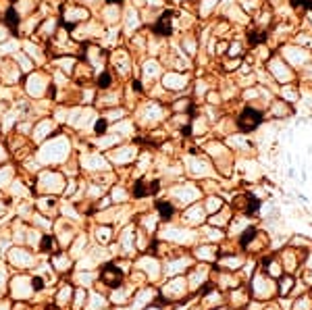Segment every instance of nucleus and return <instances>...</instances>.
Here are the masks:
<instances>
[{
  "mask_svg": "<svg viewBox=\"0 0 312 310\" xmlns=\"http://www.w3.org/2000/svg\"><path fill=\"white\" fill-rule=\"evenodd\" d=\"M61 21L65 27H77L90 19V9L83 5H63L61 7Z\"/></svg>",
  "mask_w": 312,
  "mask_h": 310,
  "instance_id": "1",
  "label": "nucleus"
},
{
  "mask_svg": "<svg viewBox=\"0 0 312 310\" xmlns=\"http://www.w3.org/2000/svg\"><path fill=\"white\" fill-rule=\"evenodd\" d=\"M48 85H50V77H48L46 73H42V71H31V73H27V77H25V92H27V96L33 98V100H38V98L46 96Z\"/></svg>",
  "mask_w": 312,
  "mask_h": 310,
  "instance_id": "2",
  "label": "nucleus"
},
{
  "mask_svg": "<svg viewBox=\"0 0 312 310\" xmlns=\"http://www.w3.org/2000/svg\"><path fill=\"white\" fill-rule=\"evenodd\" d=\"M83 61L88 63L96 71V75H98L100 71H104V67H107L109 55H107V50H104L102 46L90 42V44H85V48H83Z\"/></svg>",
  "mask_w": 312,
  "mask_h": 310,
  "instance_id": "3",
  "label": "nucleus"
},
{
  "mask_svg": "<svg viewBox=\"0 0 312 310\" xmlns=\"http://www.w3.org/2000/svg\"><path fill=\"white\" fill-rule=\"evenodd\" d=\"M109 61L113 63V69L121 77H127L131 73V69H133V59L129 55V50H125V48H117L115 53L109 57Z\"/></svg>",
  "mask_w": 312,
  "mask_h": 310,
  "instance_id": "4",
  "label": "nucleus"
},
{
  "mask_svg": "<svg viewBox=\"0 0 312 310\" xmlns=\"http://www.w3.org/2000/svg\"><path fill=\"white\" fill-rule=\"evenodd\" d=\"M19 79H21V69L17 67L13 57L0 61V81H3L5 85H15Z\"/></svg>",
  "mask_w": 312,
  "mask_h": 310,
  "instance_id": "5",
  "label": "nucleus"
},
{
  "mask_svg": "<svg viewBox=\"0 0 312 310\" xmlns=\"http://www.w3.org/2000/svg\"><path fill=\"white\" fill-rule=\"evenodd\" d=\"M260 121H263V115H260L254 107H250V109H246L244 113L237 117V127L244 131V133H248V131L256 129L260 125Z\"/></svg>",
  "mask_w": 312,
  "mask_h": 310,
  "instance_id": "6",
  "label": "nucleus"
},
{
  "mask_svg": "<svg viewBox=\"0 0 312 310\" xmlns=\"http://www.w3.org/2000/svg\"><path fill=\"white\" fill-rule=\"evenodd\" d=\"M137 117H142V123H156V121H161V119L165 117V109L159 105V102H154V100H150V102H146V105L140 109V113H137Z\"/></svg>",
  "mask_w": 312,
  "mask_h": 310,
  "instance_id": "7",
  "label": "nucleus"
},
{
  "mask_svg": "<svg viewBox=\"0 0 312 310\" xmlns=\"http://www.w3.org/2000/svg\"><path fill=\"white\" fill-rule=\"evenodd\" d=\"M59 27H61V25H59V19H57V17H44V19L40 21V25H38V29L33 31V36H36L38 40L50 42Z\"/></svg>",
  "mask_w": 312,
  "mask_h": 310,
  "instance_id": "8",
  "label": "nucleus"
},
{
  "mask_svg": "<svg viewBox=\"0 0 312 310\" xmlns=\"http://www.w3.org/2000/svg\"><path fill=\"white\" fill-rule=\"evenodd\" d=\"M187 75L179 73V71H167L163 75V88L169 90V92H179L187 85Z\"/></svg>",
  "mask_w": 312,
  "mask_h": 310,
  "instance_id": "9",
  "label": "nucleus"
},
{
  "mask_svg": "<svg viewBox=\"0 0 312 310\" xmlns=\"http://www.w3.org/2000/svg\"><path fill=\"white\" fill-rule=\"evenodd\" d=\"M100 279L109 287H119L121 281H123V273H121L115 265H104L102 271H100Z\"/></svg>",
  "mask_w": 312,
  "mask_h": 310,
  "instance_id": "10",
  "label": "nucleus"
},
{
  "mask_svg": "<svg viewBox=\"0 0 312 310\" xmlns=\"http://www.w3.org/2000/svg\"><path fill=\"white\" fill-rule=\"evenodd\" d=\"M52 63H55V67L59 69L61 73H65V75H73V69H75V65H77V57H73V55L55 57V59H52Z\"/></svg>",
  "mask_w": 312,
  "mask_h": 310,
  "instance_id": "11",
  "label": "nucleus"
},
{
  "mask_svg": "<svg viewBox=\"0 0 312 310\" xmlns=\"http://www.w3.org/2000/svg\"><path fill=\"white\" fill-rule=\"evenodd\" d=\"M119 19H121V9H119V5L117 3H107L102 7V21L107 23V25H117L119 23Z\"/></svg>",
  "mask_w": 312,
  "mask_h": 310,
  "instance_id": "12",
  "label": "nucleus"
},
{
  "mask_svg": "<svg viewBox=\"0 0 312 310\" xmlns=\"http://www.w3.org/2000/svg\"><path fill=\"white\" fill-rule=\"evenodd\" d=\"M15 11L21 15V19H25V17H31L33 11H36L40 7V0H15Z\"/></svg>",
  "mask_w": 312,
  "mask_h": 310,
  "instance_id": "13",
  "label": "nucleus"
},
{
  "mask_svg": "<svg viewBox=\"0 0 312 310\" xmlns=\"http://www.w3.org/2000/svg\"><path fill=\"white\" fill-rule=\"evenodd\" d=\"M23 53L33 61V65H42L44 61H46V55L42 53V48L40 46H36L33 42H29V40H25L23 42Z\"/></svg>",
  "mask_w": 312,
  "mask_h": 310,
  "instance_id": "14",
  "label": "nucleus"
},
{
  "mask_svg": "<svg viewBox=\"0 0 312 310\" xmlns=\"http://www.w3.org/2000/svg\"><path fill=\"white\" fill-rule=\"evenodd\" d=\"M52 131H55V121H52V119H42V121L33 127V137H36V140L40 142V140H46L48 135H52Z\"/></svg>",
  "mask_w": 312,
  "mask_h": 310,
  "instance_id": "15",
  "label": "nucleus"
},
{
  "mask_svg": "<svg viewBox=\"0 0 312 310\" xmlns=\"http://www.w3.org/2000/svg\"><path fill=\"white\" fill-rule=\"evenodd\" d=\"M156 189H159V181H150L148 185H146V181H135L133 183V196L135 198H144V196L154 194Z\"/></svg>",
  "mask_w": 312,
  "mask_h": 310,
  "instance_id": "16",
  "label": "nucleus"
},
{
  "mask_svg": "<svg viewBox=\"0 0 312 310\" xmlns=\"http://www.w3.org/2000/svg\"><path fill=\"white\" fill-rule=\"evenodd\" d=\"M271 71L275 73V77L277 79H279V81H289L291 79V71H289V69H287V65L281 61V59H275L273 63H271Z\"/></svg>",
  "mask_w": 312,
  "mask_h": 310,
  "instance_id": "17",
  "label": "nucleus"
},
{
  "mask_svg": "<svg viewBox=\"0 0 312 310\" xmlns=\"http://www.w3.org/2000/svg\"><path fill=\"white\" fill-rule=\"evenodd\" d=\"M98 107H117L119 105V92L117 90H100L98 94Z\"/></svg>",
  "mask_w": 312,
  "mask_h": 310,
  "instance_id": "18",
  "label": "nucleus"
},
{
  "mask_svg": "<svg viewBox=\"0 0 312 310\" xmlns=\"http://www.w3.org/2000/svg\"><path fill=\"white\" fill-rule=\"evenodd\" d=\"M140 25H142V19H140V13H137V9H129L125 13V33L135 31Z\"/></svg>",
  "mask_w": 312,
  "mask_h": 310,
  "instance_id": "19",
  "label": "nucleus"
},
{
  "mask_svg": "<svg viewBox=\"0 0 312 310\" xmlns=\"http://www.w3.org/2000/svg\"><path fill=\"white\" fill-rule=\"evenodd\" d=\"M13 61L17 63V67L21 69V73H31L33 67H36V65H33V61H31L25 53H15V55H13Z\"/></svg>",
  "mask_w": 312,
  "mask_h": 310,
  "instance_id": "20",
  "label": "nucleus"
},
{
  "mask_svg": "<svg viewBox=\"0 0 312 310\" xmlns=\"http://www.w3.org/2000/svg\"><path fill=\"white\" fill-rule=\"evenodd\" d=\"M159 75H161V63L154 61V59L146 61L144 63V79L148 81V79H154V77H159Z\"/></svg>",
  "mask_w": 312,
  "mask_h": 310,
  "instance_id": "21",
  "label": "nucleus"
},
{
  "mask_svg": "<svg viewBox=\"0 0 312 310\" xmlns=\"http://www.w3.org/2000/svg\"><path fill=\"white\" fill-rule=\"evenodd\" d=\"M19 48H21L19 40L11 38V40H7V42L0 44V57H13L15 53H19Z\"/></svg>",
  "mask_w": 312,
  "mask_h": 310,
  "instance_id": "22",
  "label": "nucleus"
},
{
  "mask_svg": "<svg viewBox=\"0 0 312 310\" xmlns=\"http://www.w3.org/2000/svg\"><path fill=\"white\" fill-rule=\"evenodd\" d=\"M285 55H287V59H289L293 65H302V63L308 61V55L304 53L302 48H285Z\"/></svg>",
  "mask_w": 312,
  "mask_h": 310,
  "instance_id": "23",
  "label": "nucleus"
},
{
  "mask_svg": "<svg viewBox=\"0 0 312 310\" xmlns=\"http://www.w3.org/2000/svg\"><path fill=\"white\" fill-rule=\"evenodd\" d=\"M96 85H98V90H111L113 88V73L111 71H100L96 75Z\"/></svg>",
  "mask_w": 312,
  "mask_h": 310,
  "instance_id": "24",
  "label": "nucleus"
},
{
  "mask_svg": "<svg viewBox=\"0 0 312 310\" xmlns=\"http://www.w3.org/2000/svg\"><path fill=\"white\" fill-rule=\"evenodd\" d=\"M289 115H291V109H289L287 105H283V100H279V102H275V105H273V117L285 119V117H289Z\"/></svg>",
  "mask_w": 312,
  "mask_h": 310,
  "instance_id": "25",
  "label": "nucleus"
},
{
  "mask_svg": "<svg viewBox=\"0 0 312 310\" xmlns=\"http://www.w3.org/2000/svg\"><path fill=\"white\" fill-rule=\"evenodd\" d=\"M125 117V109H117V107H113V109H109L107 113H104V119H107L109 123H113V121H121V119Z\"/></svg>",
  "mask_w": 312,
  "mask_h": 310,
  "instance_id": "26",
  "label": "nucleus"
},
{
  "mask_svg": "<svg viewBox=\"0 0 312 310\" xmlns=\"http://www.w3.org/2000/svg\"><path fill=\"white\" fill-rule=\"evenodd\" d=\"M181 48L185 50V55H189V57H192V55L196 53V50H198V48H196V40H194V38H189V36L181 40Z\"/></svg>",
  "mask_w": 312,
  "mask_h": 310,
  "instance_id": "27",
  "label": "nucleus"
},
{
  "mask_svg": "<svg viewBox=\"0 0 312 310\" xmlns=\"http://www.w3.org/2000/svg\"><path fill=\"white\" fill-rule=\"evenodd\" d=\"M107 129H109V121L104 117H98L96 121H94V133L102 135V133H107Z\"/></svg>",
  "mask_w": 312,
  "mask_h": 310,
  "instance_id": "28",
  "label": "nucleus"
},
{
  "mask_svg": "<svg viewBox=\"0 0 312 310\" xmlns=\"http://www.w3.org/2000/svg\"><path fill=\"white\" fill-rule=\"evenodd\" d=\"M156 206H159V211H161V217H163V219L169 221V219L173 217V206H171L169 202H159Z\"/></svg>",
  "mask_w": 312,
  "mask_h": 310,
  "instance_id": "29",
  "label": "nucleus"
},
{
  "mask_svg": "<svg viewBox=\"0 0 312 310\" xmlns=\"http://www.w3.org/2000/svg\"><path fill=\"white\" fill-rule=\"evenodd\" d=\"M241 53H244V46H241L239 42H233V44H229V57H235V59H239V57H241Z\"/></svg>",
  "mask_w": 312,
  "mask_h": 310,
  "instance_id": "30",
  "label": "nucleus"
},
{
  "mask_svg": "<svg viewBox=\"0 0 312 310\" xmlns=\"http://www.w3.org/2000/svg\"><path fill=\"white\" fill-rule=\"evenodd\" d=\"M11 33H13V31H11V29H9V27H7L3 21H0V44H3V42H7V40H11V38H13Z\"/></svg>",
  "mask_w": 312,
  "mask_h": 310,
  "instance_id": "31",
  "label": "nucleus"
},
{
  "mask_svg": "<svg viewBox=\"0 0 312 310\" xmlns=\"http://www.w3.org/2000/svg\"><path fill=\"white\" fill-rule=\"evenodd\" d=\"M281 94L287 98V102H296V100H298V92L293 90V88H283Z\"/></svg>",
  "mask_w": 312,
  "mask_h": 310,
  "instance_id": "32",
  "label": "nucleus"
},
{
  "mask_svg": "<svg viewBox=\"0 0 312 310\" xmlns=\"http://www.w3.org/2000/svg\"><path fill=\"white\" fill-rule=\"evenodd\" d=\"M52 248H55V237H52V235H46V237L42 239V250H44V252H50Z\"/></svg>",
  "mask_w": 312,
  "mask_h": 310,
  "instance_id": "33",
  "label": "nucleus"
},
{
  "mask_svg": "<svg viewBox=\"0 0 312 310\" xmlns=\"http://www.w3.org/2000/svg\"><path fill=\"white\" fill-rule=\"evenodd\" d=\"M256 235V229H248V231H244V235H241V239H239V242H241V246H246L248 242H250V239Z\"/></svg>",
  "mask_w": 312,
  "mask_h": 310,
  "instance_id": "34",
  "label": "nucleus"
},
{
  "mask_svg": "<svg viewBox=\"0 0 312 310\" xmlns=\"http://www.w3.org/2000/svg\"><path fill=\"white\" fill-rule=\"evenodd\" d=\"M31 287L40 291V289L44 287V279H42V277H33V279H31Z\"/></svg>",
  "mask_w": 312,
  "mask_h": 310,
  "instance_id": "35",
  "label": "nucleus"
},
{
  "mask_svg": "<svg viewBox=\"0 0 312 310\" xmlns=\"http://www.w3.org/2000/svg\"><path fill=\"white\" fill-rule=\"evenodd\" d=\"M102 3H104V0H81V5L88 7V9H90V7H98V5H102Z\"/></svg>",
  "mask_w": 312,
  "mask_h": 310,
  "instance_id": "36",
  "label": "nucleus"
},
{
  "mask_svg": "<svg viewBox=\"0 0 312 310\" xmlns=\"http://www.w3.org/2000/svg\"><path fill=\"white\" fill-rule=\"evenodd\" d=\"M219 100H221V96H219V94H215V92L208 94V102H211V105H219Z\"/></svg>",
  "mask_w": 312,
  "mask_h": 310,
  "instance_id": "37",
  "label": "nucleus"
},
{
  "mask_svg": "<svg viewBox=\"0 0 312 310\" xmlns=\"http://www.w3.org/2000/svg\"><path fill=\"white\" fill-rule=\"evenodd\" d=\"M107 3H117V5H119V3H121V0H107Z\"/></svg>",
  "mask_w": 312,
  "mask_h": 310,
  "instance_id": "38",
  "label": "nucleus"
},
{
  "mask_svg": "<svg viewBox=\"0 0 312 310\" xmlns=\"http://www.w3.org/2000/svg\"><path fill=\"white\" fill-rule=\"evenodd\" d=\"M173 3H181V0H173Z\"/></svg>",
  "mask_w": 312,
  "mask_h": 310,
  "instance_id": "39",
  "label": "nucleus"
}]
</instances>
